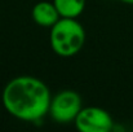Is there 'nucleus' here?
Instances as JSON below:
<instances>
[{
    "label": "nucleus",
    "instance_id": "nucleus-1",
    "mask_svg": "<svg viewBox=\"0 0 133 132\" xmlns=\"http://www.w3.org/2000/svg\"><path fill=\"white\" fill-rule=\"evenodd\" d=\"M50 93L44 83L34 77L12 79L3 91V104L16 118L36 121L49 111Z\"/></svg>",
    "mask_w": 133,
    "mask_h": 132
},
{
    "label": "nucleus",
    "instance_id": "nucleus-2",
    "mask_svg": "<svg viewBox=\"0 0 133 132\" xmlns=\"http://www.w3.org/2000/svg\"><path fill=\"white\" fill-rule=\"evenodd\" d=\"M85 33L83 26L74 18H59L50 30V45L53 51L63 57L76 54L84 45Z\"/></svg>",
    "mask_w": 133,
    "mask_h": 132
},
{
    "label": "nucleus",
    "instance_id": "nucleus-3",
    "mask_svg": "<svg viewBox=\"0 0 133 132\" xmlns=\"http://www.w3.org/2000/svg\"><path fill=\"white\" fill-rule=\"evenodd\" d=\"M82 110V98L75 91H62L50 100L49 113L58 123H67L75 121Z\"/></svg>",
    "mask_w": 133,
    "mask_h": 132
},
{
    "label": "nucleus",
    "instance_id": "nucleus-4",
    "mask_svg": "<svg viewBox=\"0 0 133 132\" xmlns=\"http://www.w3.org/2000/svg\"><path fill=\"white\" fill-rule=\"evenodd\" d=\"M75 124L82 132H109L112 128V118L101 108H82L75 118Z\"/></svg>",
    "mask_w": 133,
    "mask_h": 132
},
{
    "label": "nucleus",
    "instance_id": "nucleus-5",
    "mask_svg": "<svg viewBox=\"0 0 133 132\" xmlns=\"http://www.w3.org/2000/svg\"><path fill=\"white\" fill-rule=\"evenodd\" d=\"M59 17L56 5L49 1H40L32 8V18L40 26H53Z\"/></svg>",
    "mask_w": 133,
    "mask_h": 132
},
{
    "label": "nucleus",
    "instance_id": "nucleus-6",
    "mask_svg": "<svg viewBox=\"0 0 133 132\" xmlns=\"http://www.w3.org/2000/svg\"><path fill=\"white\" fill-rule=\"evenodd\" d=\"M53 4L61 17L75 18L83 12L85 0H54Z\"/></svg>",
    "mask_w": 133,
    "mask_h": 132
},
{
    "label": "nucleus",
    "instance_id": "nucleus-7",
    "mask_svg": "<svg viewBox=\"0 0 133 132\" xmlns=\"http://www.w3.org/2000/svg\"><path fill=\"white\" fill-rule=\"evenodd\" d=\"M122 1H124L127 4H133V0H122Z\"/></svg>",
    "mask_w": 133,
    "mask_h": 132
}]
</instances>
